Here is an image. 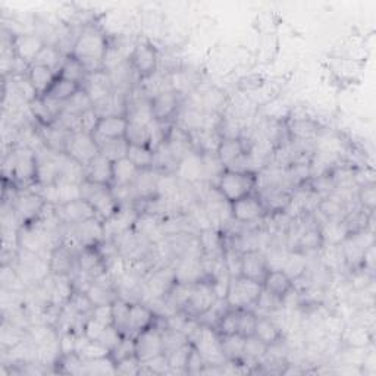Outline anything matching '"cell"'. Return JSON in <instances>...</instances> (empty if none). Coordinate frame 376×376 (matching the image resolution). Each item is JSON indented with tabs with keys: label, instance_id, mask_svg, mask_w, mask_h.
<instances>
[{
	"label": "cell",
	"instance_id": "1",
	"mask_svg": "<svg viewBox=\"0 0 376 376\" xmlns=\"http://www.w3.org/2000/svg\"><path fill=\"white\" fill-rule=\"evenodd\" d=\"M109 43L107 38L93 26H86L72 45L71 55L83 63L88 74L104 70V58Z\"/></svg>",
	"mask_w": 376,
	"mask_h": 376
},
{
	"label": "cell",
	"instance_id": "2",
	"mask_svg": "<svg viewBox=\"0 0 376 376\" xmlns=\"http://www.w3.org/2000/svg\"><path fill=\"white\" fill-rule=\"evenodd\" d=\"M218 193L226 201L233 203L240 198L254 193L258 187V177L254 172H235L224 169L218 178Z\"/></svg>",
	"mask_w": 376,
	"mask_h": 376
},
{
	"label": "cell",
	"instance_id": "3",
	"mask_svg": "<svg viewBox=\"0 0 376 376\" xmlns=\"http://www.w3.org/2000/svg\"><path fill=\"white\" fill-rule=\"evenodd\" d=\"M263 291V285L258 281H253L244 276L231 278L228 284L225 301L230 308L241 311V308H250L256 304L259 295Z\"/></svg>",
	"mask_w": 376,
	"mask_h": 376
},
{
	"label": "cell",
	"instance_id": "4",
	"mask_svg": "<svg viewBox=\"0 0 376 376\" xmlns=\"http://www.w3.org/2000/svg\"><path fill=\"white\" fill-rule=\"evenodd\" d=\"M81 198L88 201L94 207L97 213V219L102 222L112 218L119 207L112 194V187L96 184L87 180L81 182Z\"/></svg>",
	"mask_w": 376,
	"mask_h": 376
},
{
	"label": "cell",
	"instance_id": "5",
	"mask_svg": "<svg viewBox=\"0 0 376 376\" xmlns=\"http://www.w3.org/2000/svg\"><path fill=\"white\" fill-rule=\"evenodd\" d=\"M218 299L219 297L217 294V290H214V287H213V282L200 279V281L194 282L191 297H190V300H188L182 312L188 318L198 319L201 315H205L214 303L218 301Z\"/></svg>",
	"mask_w": 376,
	"mask_h": 376
},
{
	"label": "cell",
	"instance_id": "6",
	"mask_svg": "<svg viewBox=\"0 0 376 376\" xmlns=\"http://www.w3.org/2000/svg\"><path fill=\"white\" fill-rule=\"evenodd\" d=\"M46 206H49L46 203V200L38 193L26 191L15 197V203H13L12 209H13V213L17 214V221L22 226H26L40 219Z\"/></svg>",
	"mask_w": 376,
	"mask_h": 376
},
{
	"label": "cell",
	"instance_id": "7",
	"mask_svg": "<svg viewBox=\"0 0 376 376\" xmlns=\"http://www.w3.org/2000/svg\"><path fill=\"white\" fill-rule=\"evenodd\" d=\"M128 62L140 79L147 78L157 71V52L149 42H139L134 46Z\"/></svg>",
	"mask_w": 376,
	"mask_h": 376
},
{
	"label": "cell",
	"instance_id": "8",
	"mask_svg": "<svg viewBox=\"0 0 376 376\" xmlns=\"http://www.w3.org/2000/svg\"><path fill=\"white\" fill-rule=\"evenodd\" d=\"M66 155H70L86 168L94 157L100 155V147L90 134L74 132L70 136L68 146H66Z\"/></svg>",
	"mask_w": 376,
	"mask_h": 376
},
{
	"label": "cell",
	"instance_id": "9",
	"mask_svg": "<svg viewBox=\"0 0 376 376\" xmlns=\"http://www.w3.org/2000/svg\"><path fill=\"white\" fill-rule=\"evenodd\" d=\"M13 180L21 184H30L37 177V155L30 147H19L12 152Z\"/></svg>",
	"mask_w": 376,
	"mask_h": 376
},
{
	"label": "cell",
	"instance_id": "10",
	"mask_svg": "<svg viewBox=\"0 0 376 376\" xmlns=\"http://www.w3.org/2000/svg\"><path fill=\"white\" fill-rule=\"evenodd\" d=\"M230 210L231 217L240 224H253L262 219L266 214V210L256 193L233 201V203H230Z\"/></svg>",
	"mask_w": 376,
	"mask_h": 376
},
{
	"label": "cell",
	"instance_id": "11",
	"mask_svg": "<svg viewBox=\"0 0 376 376\" xmlns=\"http://www.w3.org/2000/svg\"><path fill=\"white\" fill-rule=\"evenodd\" d=\"M134 340H136V356L140 363L164 354L162 329H159L156 325L140 332Z\"/></svg>",
	"mask_w": 376,
	"mask_h": 376
},
{
	"label": "cell",
	"instance_id": "12",
	"mask_svg": "<svg viewBox=\"0 0 376 376\" xmlns=\"http://www.w3.org/2000/svg\"><path fill=\"white\" fill-rule=\"evenodd\" d=\"M55 209L59 219L68 225H78L97 218L96 210H94V207L84 198H78L75 201H71V203L55 206Z\"/></svg>",
	"mask_w": 376,
	"mask_h": 376
},
{
	"label": "cell",
	"instance_id": "13",
	"mask_svg": "<svg viewBox=\"0 0 376 376\" xmlns=\"http://www.w3.org/2000/svg\"><path fill=\"white\" fill-rule=\"evenodd\" d=\"M157 316L152 311L150 306L146 303H131L130 306V318H128V328L127 335L136 338L137 335L146 329H149L156 325Z\"/></svg>",
	"mask_w": 376,
	"mask_h": 376
},
{
	"label": "cell",
	"instance_id": "14",
	"mask_svg": "<svg viewBox=\"0 0 376 376\" xmlns=\"http://www.w3.org/2000/svg\"><path fill=\"white\" fill-rule=\"evenodd\" d=\"M153 119L159 123L166 124L168 120L178 113L181 106V94L175 90H168L157 94L156 97L150 100Z\"/></svg>",
	"mask_w": 376,
	"mask_h": 376
},
{
	"label": "cell",
	"instance_id": "15",
	"mask_svg": "<svg viewBox=\"0 0 376 376\" xmlns=\"http://www.w3.org/2000/svg\"><path fill=\"white\" fill-rule=\"evenodd\" d=\"M46 46L43 38L37 34H19L12 38V49L15 56L26 65H33L38 53Z\"/></svg>",
	"mask_w": 376,
	"mask_h": 376
},
{
	"label": "cell",
	"instance_id": "16",
	"mask_svg": "<svg viewBox=\"0 0 376 376\" xmlns=\"http://www.w3.org/2000/svg\"><path fill=\"white\" fill-rule=\"evenodd\" d=\"M81 88L88 94V97L93 102V106L104 102L113 93L111 77L104 70L88 74Z\"/></svg>",
	"mask_w": 376,
	"mask_h": 376
},
{
	"label": "cell",
	"instance_id": "17",
	"mask_svg": "<svg viewBox=\"0 0 376 376\" xmlns=\"http://www.w3.org/2000/svg\"><path fill=\"white\" fill-rule=\"evenodd\" d=\"M267 271H269V265L265 254L259 250H247L241 254V276L263 282Z\"/></svg>",
	"mask_w": 376,
	"mask_h": 376
},
{
	"label": "cell",
	"instance_id": "18",
	"mask_svg": "<svg viewBox=\"0 0 376 376\" xmlns=\"http://www.w3.org/2000/svg\"><path fill=\"white\" fill-rule=\"evenodd\" d=\"M127 127H128L127 116H119V115L104 116V118H100L93 137L97 141V144L107 140L125 139Z\"/></svg>",
	"mask_w": 376,
	"mask_h": 376
},
{
	"label": "cell",
	"instance_id": "19",
	"mask_svg": "<svg viewBox=\"0 0 376 376\" xmlns=\"http://www.w3.org/2000/svg\"><path fill=\"white\" fill-rule=\"evenodd\" d=\"M263 290L284 301L294 288V281L282 269H269L262 282Z\"/></svg>",
	"mask_w": 376,
	"mask_h": 376
},
{
	"label": "cell",
	"instance_id": "20",
	"mask_svg": "<svg viewBox=\"0 0 376 376\" xmlns=\"http://www.w3.org/2000/svg\"><path fill=\"white\" fill-rule=\"evenodd\" d=\"M112 160L103 156L102 153L94 157L91 162L86 166V180L112 187L113 182V169Z\"/></svg>",
	"mask_w": 376,
	"mask_h": 376
},
{
	"label": "cell",
	"instance_id": "21",
	"mask_svg": "<svg viewBox=\"0 0 376 376\" xmlns=\"http://www.w3.org/2000/svg\"><path fill=\"white\" fill-rule=\"evenodd\" d=\"M178 177H181L184 181L188 182H198L200 180L205 178V166L201 155L197 152L188 153L185 157H182L177 168Z\"/></svg>",
	"mask_w": 376,
	"mask_h": 376
},
{
	"label": "cell",
	"instance_id": "22",
	"mask_svg": "<svg viewBox=\"0 0 376 376\" xmlns=\"http://www.w3.org/2000/svg\"><path fill=\"white\" fill-rule=\"evenodd\" d=\"M26 77H29L31 86L34 87V90L37 93V96L42 97L49 91L52 84L55 83V79L58 78V72L47 68V66L33 63V65H30Z\"/></svg>",
	"mask_w": 376,
	"mask_h": 376
},
{
	"label": "cell",
	"instance_id": "23",
	"mask_svg": "<svg viewBox=\"0 0 376 376\" xmlns=\"http://www.w3.org/2000/svg\"><path fill=\"white\" fill-rule=\"evenodd\" d=\"M160 177L155 169H143L139 172L136 181L132 182V188L136 191L137 200H153L157 196Z\"/></svg>",
	"mask_w": 376,
	"mask_h": 376
},
{
	"label": "cell",
	"instance_id": "24",
	"mask_svg": "<svg viewBox=\"0 0 376 376\" xmlns=\"http://www.w3.org/2000/svg\"><path fill=\"white\" fill-rule=\"evenodd\" d=\"M244 344H246V338L240 334L224 335V337H221V348H222L225 360L231 361V363L234 365L243 363Z\"/></svg>",
	"mask_w": 376,
	"mask_h": 376
},
{
	"label": "cell",
	"instance_id": "25",
	"mask_svg": "<svg viewBox=\"0 0 376 376\" xmlns=\"http://www.w3.org/2000/svg\"><path fill=\"white\" fill-rule=\"evenodd\" d=\"M246 153L247 149L244 143L241 141V139H222L217 150V156L225 169L228 166H231L234 162H237V160Z\"/></svg>",
	"mask_w": 376,
	"mask_h": 376
},
{
	"label": "cell",
	"instance_id": "26",
	"mask_svg": "<svg viewBox=\"0 0 376 376\" xmlns=\"http://www.w3.org/2000/svg\"><path fill=\"white\" fill-rule=\"evenodd\" d=\"M75 256L68 246H59L53 250L50 256V272L53 275H70L74 266Z\"/></svg>",
	"mask_w": 376,
	"mask_h": 376
},
{
	"label": "cell",
	"instance_id": "27",
	"mask_svg": "<svg viewBox=\"0 0 376 376\" xmlns=\"http://www.w3.org/2000/svg\"><path fill=\"white\" fill-rule=\"evenodd\" d=\"M254 337L259 338L267 347L274 345L282 340L281 328L276 325V322L272 320L269 316H259L258 315V324L254 329Z\"/></svg>",
	"mask_w": 376,
	"mask_h": 376
},
{
	"label": "cell",
	"instance_id": "28",
	"mask_svg": "<svg viewBox=\"0 0 376 376\" xmlns=\"http://www.w3.org/2000/svg\"><path fill=\"white\" fill-rule=\"evenodd\" d=\"M288 132L291 139L297 143H308L315 137H318L319 128H318V124L313 123L312 119L300 118V119L292 120L288 127Z\"/></svg>",
	"mask_w": 376,
	"mask_h": 376
},
{
	"label": "cell",
	"instance_id": "29",
	"mask_svg": "<svg viewBox=\"0 0 376 376\" xmlns=\"http://www.w3.org/2000/svg\"><path fill=\"white\" fill-rule=\"evenodd\" d=\"M113 169V182L112 185H132L136 181L140 169L134 165L128 157L115 160L112 164Z\"/></svg>",
	"mask_w": 376,
	"mask_h": 376
},
{
	"label": "cell",
	"instance_id": "30",
	"mask_svg": "<svg viewBox=\"0 0 376 376\" xmlns=\"http://www.w3.org/2000/svg\"><path fill=\"white\" fill-rule=\"evenodd\" d=\"M58 75L65 78V79H70V81H72V83L83 86L88 72L86 71L81 62H79L77 58H74L72 55H70V56L65 58Z\"/></svg>",
	"mask_w": 376,
	"mask_h": 376
},
{
	"label": "cell",
	"instance_id": "31",
	"mask_svg": "<svg viewBox=\"0 0 376 376\" xmlns=\"http://www.w3.org/2000/svg\"><path fill=\"white\" fill-rule=\"evenodd\" d=\"M79 88H81V86L79 84L72 83V81H70V79H65V78L58 75L55 83L52 84V87L49 88V91L45 94V96H47L53 100H58L61 103H65V102H68Z\"/></svg>",
	"mask_w": 376,
	"mask_h": 376
},
{
	"label": "cell",
	"instance_id": "32",
	"mask_svg": "<svg viewBox=\"0 0 376 376\" xmlns=\"http://www.w3.org/2000/svg\"><path fill=\"white\" fill-rule=\"evenodd\" d=\"M127 157L136 165L140 171L153 169L155 165V150L146 146H131L128 144Z\"/></svg>",
	"mask_w": 376,
	"mask_h": 376
},
{
	"label": "cell",
	"instance_id": "33",
	"mask_svg": "<svg viewBox=\"0 0 376 376\" xmlns=\"http://www.w3.org/2000/svg\"><path fill=\"white\" fill-rule=\"evenodd\" d=\"M65 55L63 53L56 47V46H53V45H46L42 52L38 53V56L36 58L34 63L37 65H43V66H47V68L53 70V71H56L59 74V70H61V66L65 61Z\"/></svg>",
	"mask_w": 376,
	"mask_h": 376
},
{
	"label": "cell",
	"instance_id": "34",
	"mask_svg": "<svg viewBox=\"0 0 376 376\" xmlns=\"http://www.w3.org/2000/svg\"><path fill=\"white\" fill-rule=\"evenodd\" d=\"M86 294L88 295L93 306L111 304L118 299V295L112 290V285H103L99 284V282H91L90 287L86 290Z\"/></svg>",
	"mask_w": 376,
	"mask_h": 376
},
{
	"label": "cell",
	"instance_id": "35",
	"mask_svg": "<svg viewBox=\"0 0 376 376\" xmlns=\"http://www.w3.org/2000/svg\"><path fill=\"white\" fill-rule=\"evenodd\" d=\"M201 271H203V266H201V263L196 259L188 258L177 267L175 281L191 282V284H194V282L201 279Z\"/></svg>",
	"mask_w": 376,
	"mask_h": 376
},
{
	"label": "cell",
	"instance_id": "36",
	"mask_svg": "<svg viewBox=\"0 0 376 376\" xmlns=\"http://www.w3.org/2000/svg\"><path fill=\"white\" fill-rule=\"evenodd\" d=\"M125 140L131 146L150 147V130H149V125L130 123V120H128Z\"/></svg>",
	"mask_w": 376,
	"mask_h": 376
},
{
	"label": "cell",
	"instance_id": "37",
	"mask_svg": "<svg viewBox=\"0 0 376 376\" xmlns=\"http://www.w3.org/2000/svg\"><path fill=\"white\" fill-rule=\"evenodd\" d=\"M284 271L292 281H297L301 276H304L307 271V262L301 253H290L287 254V259L282 266Z\"/></svg>",
	"mask_w": 376,
	"mask_h": 376
},
{
	"label": "cell",
	"instance_id": "38",
	"mask_svg": "<svg viewBox=\"0 0 376 376\" xmlns=\"http://www.w3.org/2000/svg\"><path fill=\"white\" fill-rule=\"evenodd\" d=\"M200 103H201V107H200L201 111L206 113L217 115L225 103V93L221 91L219 88H209L207 91L203 93V96H201L200 99Z\"/></svg>",
	"mask_w": 376,
	"mask_h": 376
},
{
	"label": "cell",
	"instance_id": "39",
	"mask_svg": "<svg viewBox=\"0 0 376 376\" xmlns=\"http://www.w3.org/2000/svg\"><path fill=\"white\" fill-rule=\"evenodd\" d=\"M93 107L94 106H93L91 99L88 97V94L83 88H79L68 102L63 103V111L75 113V115H83L84 112L93 109Z\"/></svg>",
	"mask_w": 376,
	"mask_h": 376
},
{
	"label": "cell",
	"instance_id": "40",
	"mask_svg": "<svg viewBox=\"0 0 376 376\" xmlns=\"http://www.w3.org/2000/svg\"><path fill=\"white\" fill-rule=\"evenodd\" d=\"M266 353L267 345L262 343L259 338L254 337V335L246 338L243 361H253L254 365H259V361H262L266 357Z\"/></svg>",
	"mask_w": 376,
	"mask_h": 376
},
{
	"label": "cell",
	"instance_id": "41",
	"mask_svg": "<svg viewBox=\"0 0 376 376\" xmlns=\"http://www.w3.org/2000/svg\"><path fill=\"white\" fill-rule=\"evenodd\" d=\"M56 190H58V200H59L58 206L71 203V201L81 198V184L65 181V180H58L56 181Z\"/></svg>",
	"mask_w": 376,
	"mask_h": 376
},
{
	"label": "cell",
	"instance_id": "42",
	"mask_svg": "<svg viewBox=\"0 0 376 376\" xmlns=\"http://www.w3.org/2000/svg\"><path fill=\"white\" fill-rule=\"evenodd\" d=\"M130 306L131 303L118 297L113 303V327L123 334L127 335V328H128V318H130Z\"/></svg>",
	"mask_w": 376,
	"mask_h": 376
},
{
	"label": "cell",
	"instance_id": "43",
	"mask_svg": "<svg viewBox=\"0 0 376 376\" xmlns=\"http://www.w3.org/2000/svg\"><path fill=\"white\" fill-rule=\"evenodd\" d=\"M100 147V153L106 156L112 162L115 160H119L123 157H127L128 152V143L125 139H119V140H107L99 144Z\"/></svg>",
	"mask_w": 376,
	"mask_h": 376
},
{
	"label": "cell",
	"instance_id": "44",
	"mask_svg": "<svg viewBox=\"0 0 376 376\" xmlns=\"http://www.w3.org/2000/svg\"><path fill=\"white\" fill-rule=\"evenodd\" d=\"M238 315L240 311L228 308V311L219 318L217 325H214V331H217L221 337H224V335L238 334Z\"/></svg>",
	"mask_w": 376,
	"mask_h": 376
},
{
	"label": "cell",
	"instance_id": "45",
	"mask_svg": "<svg viewBox=\"0 0 376 376\" xmlns=\"http://www.w3.org/2000/svg\"><path fill=\"white\" fill-rule=\"evenodd\" d=\"M193 350V344L188 343L182 347H180L178 350L172 352L168 356V361H169V370L172 372H187V361H188V357H190V353Z\"/></svg>",
	"mask_w": 376,
	"mask_h": 376
},
{
	"label": "cell",
	"instance_id": "46",
	"mask_svg": "<svg viewBox=\"0 0 376 376\" xmlns=\"http://www.w3.org/2000/svg\"><path fill=\"white\" fill-rule=\"evenodd\" d=\"M258 324V315L251 308H241L238 315V334L243 335L244 338L254 335Z\"/></svg>",
	"mask_w": 376,
	"mask_h": 376
},
{
	"label": "cell",
	"instance_id": "47",
	"mask_svg": "<svg viewBox=\"0 0 376 376\" xmlns=\"http://www.w3.org/2000/svg\"><path fill=\"white\" fill-rule=\"evenodd\" d=\"M324 244V238H322L320 230L316 226L306 228V230L299 235V246L306 250L319 249Z\"/></svg>",
	"mask_w": 376,
	"mask_h": 376
},
{
	"label": "cell",
	"instance_id": "48",
	"mask_svg": "<svg viewBox=\"0 0 376 376\" xmlns=\"http://www.w3.org/2000/svg\"><path fill=\"white\" fill-rule=\"evenodd\" d=\"M106 325L100 324L99 320L93 319L90 316H87L86 322H84V327H83V331L81 334L84 335V337L88 340V341H99L100 337L103 335V332L106 331Z\"/></svg>",
	"mask_w": 376,
	"mask_h": 376
},
{
	"label": "cell",
	"instance_id": "49",
	"mask_svg": "<svg viewBox=\"0 0 376 376\" xmlns=\"http://www.w3.org/2000/svg\"><path fill=\"white\" fill-rule=\"evenodd\" d=\"M359 201L363 209H366L368 212H373L375 210V205H376V191H375V184H365L360 187L359 190Z\"/></svg>",
	"mask_w": 376,
	"mask_h": 376
},
{
	"label": "cell",
	"instance_id": "50",
	"mask_svg": "<svg viewBox=\"0 0 376 376\" xmlns=\"http://www.w3.org/2000/svg\"><path fill=\"white\" fill-rule=\"evenodd\" d=\"M88 316L99 320L100 324H103L106 327H113V307H112V303L111 304L94 306L91 313Z\"/></svg>",
	"mask_w": 376,
	"mask_h": 376
},
{
	"label": "cell",
	"instance_id": "51",
	"mask_svg": "<svg viewBox=\"0 0 376 376\" xmlns=\"http://www.w3.org/2000/svg\"><path fill=\"white\" fill-rule=\"evenodd\" d=\"M99 120H100V116L93 107V109L84 112L83 115H79V130H81V132H86V134H90V136H93L94 131H96V128H97Z\"/></svg>",
	"mask_w": 376,
	"mask_h": 376
}]
</instances>
